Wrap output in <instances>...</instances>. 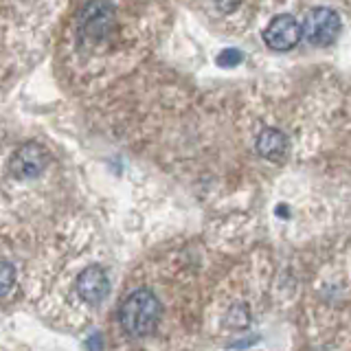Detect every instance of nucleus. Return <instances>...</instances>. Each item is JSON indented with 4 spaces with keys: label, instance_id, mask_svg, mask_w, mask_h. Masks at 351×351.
<instances>
[{
    "label": "nucleus",
    "instance_id": "nucleus-4",
    "mask_svg": "<svg viewBox=\"0 0 351 351\" xmlns=\"http://www.w3.org/2000/svg\"><path fill=\"white\" fill-rule=\"evenodd\" d=\"M301 36H303V27L296 22V18L290 14H281L268 22L266 31H263V42L272 51H290L301 42Z\"/></svg>",
    "mask_w": 351,
    "mask_h": 351
},
{
    "label": "nucleus",
    "instance_id": "nucleus-8",
    "mask_svg": "<svg viewBox=\"0 0 351 351\" xmlns=\"http://www.w3.org/2000/svg\"><path fill=\"white\" fill-rule=\"evenodd\" d=\"M14 283H16V268L9 261L0 259V299L11 292Z\"/></svg>",
    "mask_w": 351,
    "mask_h": 351
},
{
    "label": "nucleus",
    "instance_id": "nucleus-10",
    "mask_svg": "<svg viewBox=\"0 0 351 351\" xmlns=\"http://www.w3.org/2000/svg\"><path fill=\"white\" fill-rule=\"evenodd\" d=\"M241 0H215L217 9L222 11V14H230V11H235L239 7Z\"/></svg>",
    "mask_w": 351,
    "mask_h": 351
},
{
    "label": "nucleus",
    "instance_id": "nucleus-11",
    "mask_svg": "<svg viewBox=\"0 0 351 351\" xmlns=\"http://www.w3.org/2000/svg\"><path fill=\"white\" fill-rule=\"evenodd\" d=\"M88 349L90 351H101L104 349V343H101V336L99 334H93V338H88Z\"/></svg>",
    "mask_w": 351,
    "mask_h": 351
},
{
    "label": "nucleus",
    "instance_id": "nucleus-1",
    "mask_svg": "<svg viewBox=\"0 0 351 351\" xmlns=\"http://www.w3.org/2000/svg\"><path fill=\"white\" fill-rule=\"evenodd\" d=\"M160 314H162V305L158 301V296L147 288H141L128 294V299L119 307L121 327H123L125 334L134 338L149 336L158 327Z\"/></svg>",
    "mask_w": 351,
    "mask_h": 351
},
{
    "label": "nucleus",
    "instance_id": "nucleus-9",
    "mask_svg": "<svg viewBox=\"0 0 351 351\" xmlns=\"http://www.w3.org/2000/svg\"><path fill=\"white\" fill-rule=\"evenodd\" d=\"M215 62L219 66H224V69H233V66L244 62V53H241L239 49H224V51H219Z\"/></svg>",
    "mask_w": 351,
    "mask_h": 351
},
{
    "label": "nucleus",
    "instance_id": "nucleus-7",
    "mask_svg": "<svg viewBox=\"0 0 351 351\" xmlns=\"http://www.w3.org/2000/svg\"><path fill=\"white\" fill-rule=\"evenodd\" d=\"M257 152L259 156L268 160H283L288 154V138L281 130L277 128H266L261 130V134L257 136Z\"/></svg>",
    "mask_w": 351,
    "mask_h": 351
},
{
    "label": "nucleus",
    "instance_id": "nucleus-12",
    "mask_svg": "<svg viewBox=\"0 0 351 351\" xmlns=\"http://www.w3.org/2000/svg\"><path fill=\"white\" fill-rule=\"evenodd\" d=\"M257 340H259V338H246V340H239V343H235L233 347H235V349H244V347H250L252 343H257Z\"/></svg>",
    "mask_w": 351,
    "mask_h": 351
},
{
    "label": "nucleus",
    "instance_id": "nucleus-6",
    "mask_svg": "<svg viewBox=\"0 0 351 351\" xmlns=\"http://www.w3.org/2000/svg\"><path fill=\"white\" fill-rule=\"evenodd\" d=\"M110 20H112V9H110L101 0H95L90 3L82 14V33L88 36H104Z\"/></svg>",
    "mask_w": 351,
    "mask_h": 351
},
{
    "label": "nucleus",
    "instance_id": "nucleus-5",
    "mask_svg": "<svg viewBox=\"0 0 351 351\" xmlns=\"http://www.w3.org/2000/svg\"><path fill=\"white\" fill-rule=\"evenodd\" d=\"M75 288H77V294H80L86 303L99 305L110 292L108 274L101 266H88L80 272Z\"/></svg>",
    "mask_w": 351,
    "mask_h": 351
},
{
    "label": "nucleus",
    "instance_id": "nucleus-3",
    "mask_svg": "<svg viewBox=\"0 0 351 351\" xmlns=\"http://www.w3.org/2000/svg\"><path fill=\"white\" fill-rule=\"evenodd\" d=\"M49 165V154L38 143H25L9 160V173L18 180H31Z\"/></svg>",
    "mask_w": 351,
    "mask_h": 351
},
{
    "label": "nucleus",
    "instance_id": "nucleus-2",
    "mask_svg": "<svg viewBox=\"0 0 351 351\" xmlns=\"http://www.w3.org/2000/svg\"><path fill=\"white\" fill-rule=\"evenodd\" d=\"M340 16L329 7H314L303 20V38L314 47H329L338 40Z\"/></svg>",
    "mask_w": 351,
    "mask_h": 351
}]
</instances>
